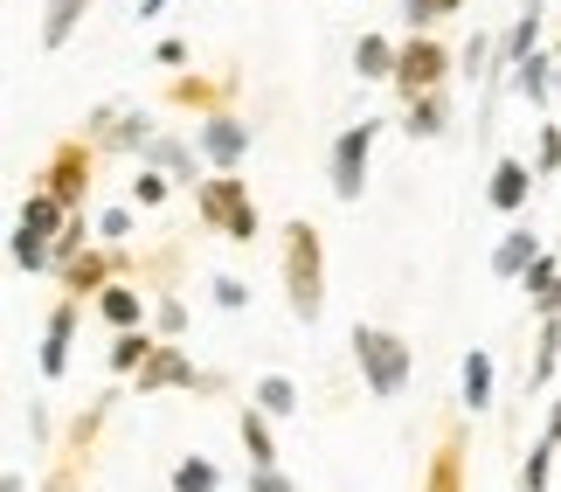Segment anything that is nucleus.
<instances>
[{"label":"nucleus","instance_id":"f704fd0d","mask_svg":"<svg viewBox=\"0 0 561 492\" xmlns=\"http://www.w3.org/2000/svg\"><path fill=\"white\" fill-rule=\"evenodd\" d=\"M167 195H174V181H167V174H153V167H139V181H133V202H139V208H160Z\"/></svg>","mask_w":561,"mask_h":492},{"label":"nucleus","instance_id":"2f4dec72","mask_svg":"<svg viewBox=\"0 0 561 492\" xmlns=\"http://www.w3.org/2000/svg\"><path fill=\"white\" fill-rule=\"evenodd\" d=\"M534 174L541 181L561 174V125H548V118H541V139H534Z\"/></svg>","mask_w":561,"mask_h":492},{"label":"nucleus","instance_id":"7c9ffc66","mask_svg":"<svg viewBox=\"0 0 561 492\" xmlns=\"http://www.w3.org/2000/svg\"><path fill=\"white\" fill-rule=\"evenodd\" d=\"M548 485H554V444L541 437L527 451V465H520V492H548Z\"/></svg>","mask_w":561,"mask_h":492},{"label":"nucleus","instance_id":"f03ea898","mask_svg":"<svg viewBox=\"0 0 561 492\" xmlns=\"http://www.w3.org/2000/svg\"><path fill=\"white\" fill-rule=\"evenodd\" d=\"M347 347H354V368H360V381H368L375 402H396V396L409 389V375H416V347H409L396 327H375V319H360Z\"/></svg>","mask_w":561,"mask_h":492},{"label":"nucleus","instance_id":"4be33fe9","mask_svg":"<svg viewBox=\"0 0 561 492\" xmlns=\"http://www.w3.org/2000/svg\"><path fill=\"white\" fill-rule=\"evenodd\" d=\"M194 160H202V153H194V139L160 133L153 146H146V160H139V167H153V174H167V181H187V187H194Z\"/></svg>","mask_w":561,"mask_h":492},{"label":"nucleus","instance_id":"58836bf2","mask_svg":"<svg viewBox=\"0 0 561 492\" xmlns=\"http://www.w3.org/2000/svg\"><path fill=\"white\" fill-rule=\"evenodd\" d=\"M250 492H291V479H285V465H271V472H250Z\"/></svg>","mask_w":561,"mask_h":492},{"label":"nucleus","instance_id":"39448f33","mask_svg":"<svg viewBox=\"0 0 561 492\" xmlns=\"http://www.w3.org/2000/svg\"><path fill=\"white\" fill-rule=\"evenodd\" d=\"M450 70H458V56H450L444 35H402V56H396V91L402 104L409 98H430V91H450Z\"/></svg>","mask_w":561,"mask_h":492},{"label":"nucleus","instance_id":"20e7f679","mask_svg":"<svg viewBox=\"0 0 561 492\" xmlns=\"http://www.w3.org/2000/svg\"><path fill=\"white\" fill-rule=\"evenodd\" d=\"M91 174H98V146L83 133H70V139H56L49 160L35 167V187H49L70 216H83V202H91Z\"/></svg>","mask_w":561,"mask_h":492},{"label":"nucleus","instance_id":"423d86ee","mask_svg":"<svg viewBox=\"0 0 561 492\" xmlns=\"http://www.w3.org/2000/svg\"><path fill=\"white\" fill-rule=\"evenodd\" d=\"M375 139H381V118H360L333 139L327 153V181H333V202H360L368 195V167H375Z\"/></svg>","mask_w":561,"mask_h":492},{"label":"nucleus","instance_id":"6e6552de","mask_svg":"<svg viewBox=\"0 0 561 492\" xmlns=\"http://www.w3.org/2000/svg\"><path fill=\"white\" fill-rule=\"evenodd\" d=\"M125 389L133 396H160V389H222V375H208V368H194V354L181 347V340H160L153 347V361H146V368L125 381Z\"/></svg>","mask_w":561,"mask_h":492},{"label":"nucleus","instance_id":"f257e3e1","mask_svg":"<svg viewBox=\"0 0 561 492\" xmlns=\"http://www.w3.org/2000/svg\"><path fill=\"white\" fill-rule=\"evenodd\" d=\"M277 271H285V306L291 319H312L327 312V237H319V222L291 216L277 229Z\"/></svg>","mask_w":561,"mask_h":492},{"label":"nucleus","instance_id":"c9c22d12","mask_svg":"<svg viewBox=\"0 0 561 492\" xmlns=\"http://www.w3.org/2000/svg\"><path fill=\"white\" fill-rule=\"evenodd\" d=\"M181 327H187V306H181V298H160V306H153V333H160V340H174Z\"/></svg>","mask_w":561,"mask_h":492},{"label":"nucleus","instance_id":"f3484780","mask_svg":"<svg viewBox=\"0 0 561 492\" xmlns=\"http://www.w3.org/2000/svg\"><path fill=\"white\" fill-rule=\"evenodd\" d=\"M236 444L250 451V472H271V465H277V431H271V416L256 410V402L236 410Z\"/></svg>","mask_w":561,"mask_h":492},{"label":"nucleus","instance_id":"a211bd4d","mask_svg":"<svg viewBox=\"0 0 561 492\" xmlns=\"http://www.w3.org/2000/svg\"><path fill=\"white\" fill-rule=\"evenodd\" d=\"M396 56H402V42L368 28V35L354 42V77H360V83H396Z\"/></svg>","mask_w":561,"mask_h":492},{"label":"nucleus","instance_id":"ea45409f","mask_svg":"<svg viewBox=\"0 0 561 492\" xmlns=\"http://www.w3.org/2000/svg\"><path fill=\"white\" fill-rule=\"evenodd\" d=\"M534 312H541V319H561V277H554L541 298H534Z\"/></svg>","mask_w":561,"mask_h":492},{"label":"nucleus","instance_id":"1a4fd4ad","mask_svg":"<svg viewBox=\"0 0 561 492\" xmlns=\"http://www.w3.org/2000/svg\"><path fill=\"white\" fill-rule=\"evenodd\" d=\"M416 492H471V423L465 416H450L437 444H430V458H423V485Z\"/></svg>","mask_w":561,"mask_h":492},{"label":"nucleus","instance_id":"9b49d317","mask_svg":"<svg viewBox=\"0 0 561 492\" xmlns=\"http://www.w3.org/2000/svg\"><path fill=\"white\" fill-rule=\"evenodd\" d=\"M77 319H83V298H56L49 319H42V354H35L42 381H62V375H70V354H77Z\"/></svg>","mask_w":561,"mask_h":492},{"label":"nucleus","instance_id":"b1692460","mask_svg":"<svg viewBox=\"0 0 561 492\" xmlns=\"http://www.w3.org/2000/svg\"><path fill=\"white\" fill-rule=\"evenodd\" d=\"M250 402H256V410H264L271 423L306 410V396H298V381H291V375H256V381H250Z\"/></svg>","mask_w":561,"mask_h":492},{"label":"nucleus","instance_id":"4468645a","mask_svg":"<svg viewBox=\"0 0 561 492\" xmlns=\"http://www.w3.org/2000/svg\"><path fill=\"white\" fill-rule=\"evenodd\" d=\"M91 306H98V319H104L112 333H139V327H153V298H146L139 285H125V277H112V285H104Z\"/></svg>","mask_w":561,"mask_h":492},{"label":"nucleus","instance_id":"393cba45","mask_svg":"<svg viewBox=\"0 0 561 492\" xmlns=\"http://www.w3.org/2000/svg\"><path fill=\"white\" fill-rule=\"evenodd\" d=\"M513 91H520L534 112H548V98H554V49H534L520 70H513Z\"/></svg>","mask_w":561,"mask_h":492},{"label":"nucleus","instance_id":"37998d69","mask_svg":"<svg viewBox=\"0 0 561 492\" xmlns=\"http://www.w3.org/2000/svg\"><path fill=\"white\" fill-rule=\"evenodd\" d=\"M0 492H28V472H0Z\"/></svg>","mask_w":561,"mask_h":492},{"label":"nucleus","instance_id":"5701e85b","mask_svg":"<svg viewBox=\"0 0 561 492\" xmlns=\"http://www.w3.org/2000/svg\"><path fill=\"white\" fill-rule=\"evenodd\" d=\"M458 396H465V416H485L492 410V354L471 347L465 368H458Z\"/></svg>","mask_w":561,"mask_h":492},{"label":"nucleus","instance_id":"bb28decb","mask_svg":"<svg viewBox=\"0 0 561 492\" xmlns=\"http://www.w3.org/2000/svg\"><path fill=\"white\" fill-rule=\"evenodd\" d=\"M153 347H160V333H153V327H139V333H112V375H118V381H133L146 361H153Z\"/></svg>","mask_w":561,"mask_h":492},{"label":"nucleus","instance_id":"4c0bfd02","mask_svg":"<svg viewBox=\"0 0 561 492\" xmlns=\"http://www.w3.org/2000/svg\"><path fill=\"white\" fill-rule=\"evenodd\" d=\"M153 62H160V70H187V42H181V35L153 42Z\"/></svg>","mask_w":561,"mask_h":492},{"label":"nucleus","instance_id":"c85d7f7f","mask_svg":"<svg viewBox=\"0 0 561 492\" xmlns=\"http://www.w3.org/2000/svg\"><path fill=\"white\" fill-rule=\"evenodd\" d=\"M8 256H14V271H56V243H49V237H35V229H21V222H14Z\"/></svg>","mask_w":561,"mask_h":492},{"label":"nucleus","instance_id":"dca6fc26","mask_svg":"<svg viewBox=\"0 0 561 492\" xmlns=\"http://www.w3.org/2000/svg\"><path fill=\"white\" fill-rule=\"evenodd\" d=\"M534 256H541V237H534L527 222H513L506 237H500V250H492V277H500V285H520Z\"/></svg>","mask_w":561,"mask_h":492},{"label":"nucleus","instance_id":"aec40b11","mask_svg":"<svg viewBox=\"0 0 561 492\" xmlns=\"http://www.w3.org/2000/svg\"><path fill=\"white\" fill-rule=\"evenodd\" d=\"M541 21H548L541 8H520V14H513V28H506V42H500V77H513L534 49H541Z\"/></svg>","mask_w":561,"mask_h":492},{"label":"nucleus","instance_id":"7ed1b4c3","mask_svg":"<svg viewBox=\"0 0 561 492\" xmlns=\"http://www.w3.org/2000/svg\"><path fill=\"white\" fill-rule=\"evenodd\" d=\"M194 222L215 229V237H229V243L264 237V216H256V195L243 187V174H202L194 181Z\"/></svg>","mask_w":561,"mask_h":492},{"label":"nucleus","instance_id":"a878e982","mask_svg":"<svg viewBox=\"0 0 561 492\" xmlns=\"http://www.w3.org/2000/svg\"><path fill=\"white\" fill-rule=\"evenodd\" d=\"M83 14H91V0H42V49H62L83 28Z\"/></svg>","mask_w":561,"mask_h":492},{"label":"nucleus","instance_id":"9d476101","mask_svg":"<svg viewBox=\"0 0 561 492\" xmlns=\"http://www.w3.org/2000/svg\"><path fill=\"white\" fill-rule=\"evenodd\" d=\"M250 146H256V133L236 112H215V118H202V133H194V153H202L215 174H236V167L250 160Z\"/></svg>","mask_w":561,"mask_h":492},{"label":"nucleus","instance_id":"72a5a7b5","mask_svg":"<svg viewBox=\"0 0 561 492\" xmlns=\"http://www.w3.org/2000/svg\"><path fill=\"white\" fill-rule=\"evenodd\" d=\"M208 291H215V306H222V312H243L250 306V285H243V277H229V271H215Z\"/></svg>","mask_w":561,"mask_h":492},{"label":"nucleus","instance_id":"c756f323","mask_svg":"<svg viewBox=\"0 0 561 492\" xmlns=\"http://www.w3.org/2000/svg\"><path fill=\"white\" fill-rule=\"evenodd\" d=\"M465 0H402V21H409V35H437V21H450Z\"/></svg>","mask_w":561,"mask_h":492},{"label":"nucleus","instance_id":"f8f14e48","mask_svg":"<svg viewBox=\"0 0 561 492\" xmlns=\"http://www.w3.org/2000/svg\"><path fill=\"white\" fill-rule=\"evenodd\" d=\"M125 264H133V256H125V250H83V256H62V264H56V285H62V298H98L104 285H112V271H125Z\"/></svg>","mask_w":561,"mask_h":492},{"label":"nucleus","instance_id":"6ab92c4d","mask_svg":"<svg viewBox=\"0 0 561 492\" xmlns=\"http://www.w3.org/2000/svg\"><path fill=\"white\" fill-rule=\"evenodd\" d=\"M14 222H21V229H35V237H49V243H56L62 229H70V208H62V202L49 195V187H35V181H28V195H21V216H14Z\"/></svg>","mask_w":561,"mask_h":492},{"label":"nucleus","instance_id":"0eeeda50","mask_svg":"<svg viewBox=\"0 0 561 492\" xmlns=\"http://www.w3.org/2000/svg\"><path fill=\"white\" fill-rule=\"evenodd\" d=\"M104 416H112V396H98L91 410L70 423V437L56 444V465H49V479H42V492H83V472H91V451H98Z\"/></svg>","mask_w":561,"mask_h":492},{"label":"nucleus","instance_id":"cd10ccee","mask_svg":"<svg viewBox=\"0 0 561 492\" xmlns=\"http://www.w3.org/2000/svg\"><path fill=\"white\" fill-rule=\"evenodd\" d=\"M167 485H174V492H222V465H215L208 451H187Z\"/></svg>","mask_w":561,"mask_h":492},{"label":"nucleus","instance_id":"a18cd8bd","mask_svg":"<svg viewBox=\"0 0 561 492\" xmlns=\"http://www.w3.org/2000/svg\"><path fill=\"white\" fill-rule=\"evenodd\" d=\"M554 250H561V237H554Z\"/></svg>","mask_w":561,"mask_h":492},{"label":"nucleus","instance_id":"79ce46f5","mask_svg":"<svg viewBox=\"0 0 561 492\" xmlns=\"http://www.w3.org/2000/svg\"><path fill=\"white\" fill-rule=\"evenodd\" d=\"M485 56H492V42H485V35H471V49H465V70H485Z\"/></svg>","mask_w":561,"mask_h":492},{"label":"nucleus","instance_id":"2eb2a0df","mask_svg":"<svg viewBox=\"0 0 561 492\" xmlns=\"http://www.w3.org/2000/svg\"><path fill=\"white\" fill-rule=\"evenodd\" d=\"M167 98H174V104H187V112H202V118H215V112H229V104H236V77H222V83H208V77H174V83H167Z\"/></svg>","mask_w":561,"mask_h":492},{"label":"nucleus","instance_id":"473e14b6","mask_svg":"<svg viewBox=\"0 0 561 492\" xmlns=\"http://www.w3.org/2000/svg\"><path fill=\"white\" fill-rule=\"evenodd\" d=\"M554 277H561V250H541V256H534V264H527V277H520V291H527V298H541V291L554 285Z\"/></svg>","mask_w":561,"mask_h":492},{"label":"nucleus","instance_id":"c03bdc74","mask_svg":"<svg viewBox=\"0 0 561 492\" xmlns=\"http://www.w3.org/2000/svg\"><path fill=\"white\" fill-rule=\"evenodd\" d=\"M520 8H548V0H520Z\"/></svg>","mask_w":561,"mask_h":492},{"label":"nucleus","instance_id":"a19ab883","mask_svg":"<svg viewBox=\"0 0 561 492\" xmlns=\"http://www.w3.org/2000/svg\"><path fill=\"white\" fill-rule=\"evenodd\" d=\"M541 437H548V444H554V451H561V396L548 402V423H541Z\"/></svg>","mask_w":561,"mask_h":492},{"label":"nucleus","instance_id":"412c9836","mask_svg":"<svg viewBox=\"0 0 561 492\" xmlns=\"http://www.w3.org/2000/svg\"><path fill=\"white\" fill-rule=\"evenodd\" d=\"M402 133H409V139H444V133H450V91L409 98V104H402Z\"/></svg>","mask_w":561,"mask_h":492},{"label":"nucleus","instance_id":"e433bc0d","mask_svg":"<svg viewBox=\"0 0 561 492\" xmlns=\"http://www.w3.org/2000/svg\"><path fill=\"white\" fill-rule=\"evenodd\" d=\"M98 237L125 243V237H133V208H98Z\"/></svg>","mask_w":561,"mask_h":492},{"label":"nucleus","instance_id":"ddd939ff","mask_svg":"<svg viewBox=\"0 0 561 492\" xmlns=\"http://www.w3.org/2000/svg\"><path fill=\"white\" fill-rule=\"evenodd\" d=\"M534 187H541V174H534V160H520V153H500V160H492V181H485V202L500 208V216H520V208L534 202Z\"/></svg>","mask_w":561,"mask_h":492}]
</instances>
